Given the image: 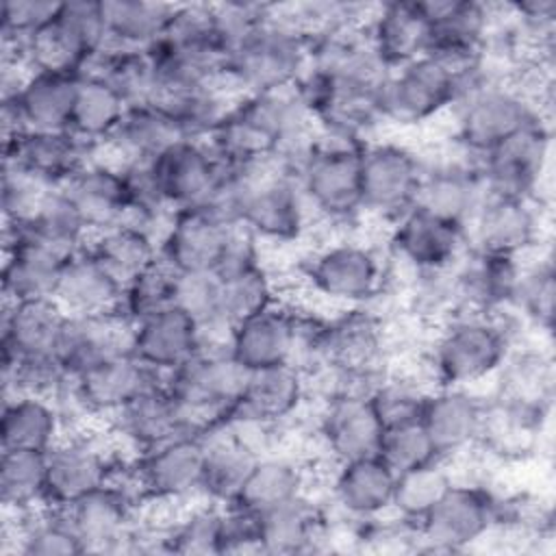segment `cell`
I'll return each instance as SVG.
<instances>
[{
  "label": "cell",
  "mask_w": 556,
  "mask_h": 556,
  "mask_svg": "<svg viewBox=\"0 0 556 556\" xmlns=\"http://www.w3.org/2000/svg\"><path fill=\"white\" fill-rule=\"evenodd\" d=\"M523 324L513 311H458L434 326L426 352L430 384L478 389L493 382L510 350L521 343Z\"/></svg>",
  "instance_id": "1"
},
{
  "label": "cell",
  "mask_w": 556,
  "mask_h": 556,
  "mask_svg": "<svg viewBox=\"0 0 556 556\" xmlns=\"http://www.w3.org/2000/svg\"><path fill=\"white\" fill-rule=\"evenodd\" d=\"M447 117L452 119L447 139L478 159L532 119L547 115L534 106L508 74L489 65L482 56V63L463 78Z\"/></svg>",
  "instance_id": "2"
},
{
  "label": "cell",
  "mask_w": 556,
  "mask_h": 556,
  "mask_svg": "<svg viewBox=\"0 0 556 556\" xmlns=\"http://www.w3.org/2000/svg\"><path fill=\"white\" fill-rule=\"evenodd\" d=\"M393 263L387 250L350 235L313 248L302 267V285L332 311L371 306L389 287Z\"/></svg>",
  "instance_id": "3"
},
{
  "label": "cell",
  "mask_w": 556,
  "mask_h": 556,
  "mask_svg": "<svg viewBox=\"0 0 556 556\" xmlns=\"http://www.w3.org/2000/svg\"><path fill=\"white\" fill-rule=\"evenodd\" d=\"M308 70V39L269 2L267 17L224 61L222 83L235 96L295 87Z\"/></svg>",
  "instance_id": "4"
},
{
  "label": "cell",
  "mask_w": 556,
  "mask_h": 556,
  "mask_svg": "<svg viewBox=\"0 0 556 556\" xmlns=\"http://www.w3.org/2000/svg\"><path fill=\"white\" fill-rule=\"evenodd\" d=\"M315 226L339 235L365 222L361 202V146L317 137L295 174Z\"/></svg>",
  "instance_id": "5"
},
{
  "label": "cell",
  "mask_w": 556,
  "mask_h": 556,
  "mask_svg": "<svg viewBox=\"0 0 556 556\" xmlns=\"http://www.w3.org/2000/svg\"><path fill=\"white\" fill-rule=\"evenodd\" d=\"M504 497L480 478L456 473L445 495L417 521V552H467L504 530Z\"/></svg>",
  "instance_id": "6"
},
{
  "label": "cell",
  "mask_w": 556,
  "mask_h": 556,
  "mask_svg": "<svg viewBox=\"0 0 556 556\" xmlns=\"http://www.w3.org/2000/svg\"><path fill=\"white\" fill-rule=\"evenodd\" d=\"M163 380L193 430L204 432L232 413L243 393L248 369L230 354L228 343H202Z\"/></svg>",
  "instance_id": "7"
},
{
  "label": "cell",
  "mask_w": 556,
  "mask_h": 556,
  "mask_svg": "<svg viewBox=\"0 0 556 556\" xmlns=\"http://www.w3.org/2000/svg\"><path fill=\"white\" fill-rule=\"evenodd\" d=\"M469 72H458L434 54L391 70L380 87L384 124L419 128L447 117L458 98L463 78Z\"/></svg>",
  "instance_id": "8"
},
{
  "label": "cell",
  "mask_w": 556,
  "mask_h": 556,
  "mask_svg": "<svg viewBox=\"0 0 556 556\" xmlns=\"http://www.w3.org/2000/svg\"><path fill=\"white\" fill-rule=\"evenodd\" d=\"M204 441L185 432L126 458L122 473L146 506L178 508L200 500Z\"/></svg>",
  "instance_id": "9"
},
{
  "label": "cell",
  "mask_w": 556,
  "mask_h": 556,
  "mask_svg": "<svg viewBox=\"0 0 556 556\" xmlns=\"http://www.w3.org/2000/svg\"><path fill=\"white\" fill-rule=\"evenodd\" d=\"M109 430L91 426L67 432L46 452V504L70 506L109 484L126 460Z\"/></svg>",
  "instance_id": "10"
},
{
  "label": "cell",
  "mask_w": 556,
  "mask_h": 556,
  "mask_svg": "<svg viewBox=\"0 0 556 556\" xmlns=\"http://www.w3.org/2000/svg\"><path fill=\"white\" fill-rule=\"evenodd\" d=\"M424 152L406 141L376 137L361 146V202L365 219L389 226L417 204Z\"/></svg>",
  "instance_id": "11"
},
{
  "label": "cell",
  "mask_w": 556,
  "mask_h": 556,
  "mask_svg": "<svg viewBox=\"0 0 556 556\" xmlns=\"http://www.w3.org/2000/svg\"><path fill=\"white\" fill-rule=\"evenodd\" d=\"M156 380L163 378L137 361L130 350L85 369L74 376L70 387L56 397L67 421V432L91 426L93 421L106 424Z\"/></svg>",
  "instance_id": "12"
},
{
  "label": "cell",
  "mask_w": 556,
  "mask_h": 556,
  "mask_svg": "<svg viewBox=\"0 0 556 556\" xmlns=\"http://www.w3.org/2000/svg\"><path fill=\"white\" fill-rule=\"evenodd\" d=\"M382 83H352L324 78L306 70L298 89L308 104L321 137L363 146L387 126L380 111Z\"/></svg>",
  "instance_id": "13"
},
{
  "label": "cell",
  "mask_w": 556,
  "mask_h": 556,
  "mask_svg": "<svg viewBox=\"0 0 556 556\" xmlns=\"http://www.w3.org/2000/svg\"><path fill=\"white\" fill-rule=\"evenodd\" d=\"M109 46L100 0H67L52 22L24 41L28 70L78 74L83 63Z\"/></svg>",
  "instance_id": "14"
},
{
  "label": "cell",
  "mask_w": 556,
  "mask_h": 556,
  "mask_svg": "<svg viewBox=\"0 0 556 556\" xmlns=\"http://www.w3.org/2000/svg\"><path fill=\"white\" fill-rule=\"evenodd\" d=\"M552 165V119L536 117L484 154L478 169L489 193L532 198L543 204Z\"/></svg>",
  "instance_id": "15"
},
{
  "label": "cell",
  "mask_w": 556,
  "mask_h": 556,
  "mask_svg": "<svg viewBox=\"0 0 556 556\" xmlns=\"http://www.w3.org/2000/svg\"><path fill=\"white\" fill-rule=\"evenodd\" d=\"M122 467L102 489L70 506H59L65 510L67 521L83 545V554L128 552L130 536L141 521L146 504L124 478Z\"/></svg>",
  "instance_id": "16"
},
{
  "label": "cell",
  "mask_w": 556,
  "mask_h": 556,
  "mask_svg": "<svg viewBox=\"0 0 556 556\" xmlns=\"http://www.w3.org/2000/svg\"><path fill=\"white\" fill-rule=\"evenodd\" d=\"M241 232V226L208 206L178 208L159 239V256L176 274L219 271Z\"/></svg>",
  "instance_id": "17"
},
{
  "label": "cell",
  "mask_w": 556,
  "mask_h": 556,
  "mask_svg": "<svg viewBox=\"0 0 556 556\" xmlns=\"http://www.w3.org/2000/svg\"><path fill=\"white\" fill-rule=\"evenodd\" d=\"M387 354L389 332L384 317L371 306L341 308L324 319L315 376L376 374L387 369Z\"/></svg>",
  "instance_id": "18"
},
{
  "label": "cell",
  "mask_w": 556,
  "mask_h": 556,
  "mask_svg": "<svg viewBox=\"0 0 556 556\" xmlns=\"http://www.w3.org/2000/svg\"><path fill=\"white\" fill-rule=\"evenodd\" d=\"M384 250L406 274L447 271L467 250L465 226L415 204L387 226Z\"/></svg>",
  "instance_id": "19"
},
{
  "label": "cell",
  "mask_w": 556,
  "mask_h": 556,
  "mask_svg": "<svg viewBox=\"0 0 556 556\" xmlns=\"http://www.w3.org/2000/svg\"><path fill=\"white\" fill-rule=\"evenodd\" d=\"M547 204L532 198L489 193L465 224L467 248L530 256L543 245Z\"/></svg>",
  "instance_id": "20"
},
{
  "label": "cell",
  "mask_w": 556,
  "mask_h": 556,
  "mask_svg": "<svg viewBox=\"0 0 556 556\" xmlns=\"http://www.w3.org/2000/svg\"><path fill=\"white\" fill-rule=\"evenodd\" d=\"M484 195L486 187L478 169V159L458 148L452 139L424 152V178L417 206L465 226Z\"/></svg>",
  "instance_id": "21"
},
{
  "label": "cell",
  "mask_w": 556,
  "mask_h": 556,
  "mask_svg": "<svg viewBox=\"0 0 556 556\" xmlns=\"http://www.w3.org/2000/svg\"><path fill=\"white\" fill-rule=\"evenodd\" d=\"M384 424L367 393H332L321 397L315 419V443L330 465L376 456Z\"/></svg>",
  "instance_id": "22"
},
{
  "label": "cell",
  "mask_w": 556,
  "mask_h": 556,
  "mask_svg": "<svg viewBox=\"0 0 556 556\" xmlns=\"http://www.w3.org/2000/svg\"><path fill=\"white\" fill-rule=\"evenodd\" d=\"M486 395L469 387L432 384L426 393L419 421L441 460L458 463L473 454L484 424Z\"/></svg>",
  "instance_id": "23"
},
{
  "label": "cell",
  "mask_w": 556,
  "mask_h": 556,
  "mask_svg": "<svg viewBox=\"0 0 556 556\" xmlns=\"http://www.w3.org/2000/svg\"><path fill=\"white\" fill-rule=\"evenodd\" d=\"M430 20V54L458 72L482 63V50L495 22L497 4L480 0H421Z\"/></svg>",
  "instance_id": "24"
},
{
  "label": "cell",
  "mask_w": 556,
  "mask_h": 556,
  "mask_svg": "<svg viewBox=\"0 0 556 556\" xmlns=\"http://www.w3.org/2000/svg\"><path fill=\"white\" fill-rule=\"evenodd\" d=\"M152 167L172 211L208 204L228 172L206 139L178 141L152 161Z\"/></svg>",
  "instance_id": "25"
},
{
  "label": "cell",
  "mask_w": 556,
  "mask_h": 556,
  "mask_svg": "<svg viewBox=\"0 0 556 556\" xmlns=\"http://www.w3.org/2000/svg\"><path fill=\"white\" fill-rule=\"evenodd\" d=\"M104 428L128 456L165 443L178 434L195 432L165 380L152 382L132 397Z\"/></svg>",
  "instance_id": "26"
},
{
  "label": "cell",
  "mask_w": 556,
  "mask_h": 556,
  "mask_svg": "<svg viewBox=\"0 0 556 556\" xmlns=\"http://www.w3.org/2000/svg\"><path fill=\"white\" fill-rule=\"evenodd\" d=\"M298 326L300 304L278 298L274 304L230 328L228 350L248 371L287 363L293 365Z\"/></svg>",
  "instance_id": "27"
},
{
  "label": "cell",
  "mask_w": 556,
  "mask_h": 556,
  "mask_svg": "<svg viewBox=\"0 0 556 556\" xmlns=\"http://www.w3.org/2000/svg\"><path fill=\"white\" fill-rule=\"evenodd\" d=\"M311 400L308 376L295 365H274L248 371L243 393L228 417L248 419L285 432Z\"/></svg>",
  "instance_id": "28"
},
{
  "label": "cell",
  "mask_w": 556,
  "mask_h": 556,
  "mask_svg": "<svg viewBox=\"0 0 556 556\" xmlns=\"http://www.w3.org/2000/svg\"><path fill=\"white\" fill-rule=\"evenodd\" d=\"M67 256L30 239L15 226H2V302L54 300L59 276Z\"/></svg>",
  "instance_id": "29"
},
{
  "label": "cell",
  "mask_w": 556,
  "mask_h": 556,
  "mask_svg": "<svg viewBox=\"0 0 556 556\" xmlns=\"http://www.w3.org/2000/svg\"><path fill=\"white\" fill-rule=\"evenodd\" d=\"M523 258L467 248L450 269L460 311L502 313L510 308Z\"/></svg>",
  "instance_id": "30"
},
{
  "label": "cell",
  "mask_w": 556,
  "mask_h": 556,
  "mask_svg": "<svg viewBox=\"0 0 556 556\" xmlns=\"http://www.w3.org/2000/svg\"><path fill=\"white\" fill-rule=\"evenodd\" d=\"M365 30L371 50L389 72L430 54L432 28L421 0L374 4Z\"/></svg>",
  "instance_id": "31"
},
{
  "label": "cell",
  "mask_w": 556,
  "mask_h": 556,
  "mask_svg": "<svg viewBox=\"0 0 556 556\" xmlns=\"http://www.w3.org/2000/svg\"><path fill=\"white\" fill-rule=\"evenodd\" d=\"M395 471L376 454L332 465L328 493L332 508L350 523L371 521L393 510Z\"/></svg>",
  "instance_id": "32"
},
{
  "label": "cell",
  "mask_w": 556,
  "mask_h": 556,
  "mask_svg": "<svg viewBox=\"0 0 556 556\" xmlns=\"http://www.w3.org/2000/svg\"><path fill=\"white\" fill-rule=\"evenodd\" d=\"M67 313L52 300L2 302L0 363L28 358H56Z\"/></svg>",
  "instance_id": "33"
},
{
  "label": "cell",
  "mask_w": 556,
  "mask_h": 556,
  "mask_svg": "<svg viewBox=\"0 0 556 556\" xmlns=\"http://www.w3.org/2000/svg\"><path fill=\"white\" fill-rule=\"evenodd\" d=\"M202 345L200 326L176 304L130 326L128 350L156 376L165 378Z\"/></svg>",
  "instance_id": "34"
},
{
  "label": "cell",
  "mask_w": 556,
  "mask_h": 556,
  "mask_svg": "<svg viewBox=\"0 0 556 556\" xmlns=\"http://www.w3.org/2000/svg\"><path fill=\"white\" fill-rule=\"evenodd\" d=\"M59 187L85 219L91 237L124 219L128 198L122 167L104 152L85 163Z\"/></svg>",
  "instance_id": "35"
},
{
  "label": "cell",
  "mask_w": 556,
  "mask_h": 556,
  "mask_svg": "<svg viewBox=\"0 0 556 556\" xmlns=\"http://www.w3.org/2000/svg\"><path fill=\"white\" fill-rule=\"evenodd\" d=\"M98 154L100 150L78 139L72 130H26L2 146V161L20 165L54 187L63 185Z\"/></svg>",
  "instance_id": "36"
},
{
  "label": "cell",
  "mask_w": 556,
  "mask_h": 556,
  "mask_svg": "<svg viewBox=\"0 0 556 556\" xmlns=\"http://www.w3.org/2000/svg\"><path fill=\"white\" fill-rule=\"evenodd\" d=\"M200 434L204 441L200 500L228 506L237 500L248 473L263 454L226 421H219Z\"/></svg>",
  "instance_id": "37"
},
{
  "label": "cell",
  "mask_w": 556,
  "mask_h": 556,
  "mask_svg": "<svg viewBox=\"0 0 556 556\" xmlns=\"http://www.w3.org/2000/svg\"><path fill=\"white\" fill-rule=\"evenodd\" d=\"M261 554H304L321 549L330 539V521L326 510L311 493L258 513Z\"/></svg>",
  "instance_id": "38"
},
{
  "label": "cell",
  "mask_w": 556,
  "mask_h": 556,
  "mask_svg": "<svg viewBox=\"0 0 556 556\" xmlns=\"http://www.w3.org/2000/svg\"><path fill=\"white\" fill-rule=\"evenodd\" d=\"M130 326L117 313L67 315L56 358L70 378L128 350Z\"/></svg>",
  "instance_id": "39"
},
{
  "label": "cell",
  "mask_w": 556,
  "mask_h": 556,
  "mask_svg": "<svg viewBox=\"0 0 556 556\" xmlns=\"http://www.w3.org/2000/svg\"><path fill=\"white\" fill-rule=\"evenodd\" d=\"M124 285L85 245L65 258L54 302L67 315L115 313Z\"/></svg>",
  "instance_id": "40"
},
{
  "label": "cell",
  "mask_w": 556,
  "mask_h": 556,
  "mask_svg": "<svg viewBox=\"0 0 556 556\" xmlns=\"http://www.w3.org/2000/svg\"><path fill=\"white\" fill-rule=\"evenodd\" d=\"M67 434L56 400L41 395L2 397L0 450L50 452Z\"/></svg>",
  "instance_id": "41"
},
{
  "label": "cell",
  "mask_w": 556,
  "mask_h": 556,
  "mask_svg": "<svg viewBox=\"0 0 556 556\" xmlns=\"http://www.w3.org/2000/svg\"><path fill=\"white\" fill-rule=\"evenodd\" d=\"M306 493H311L308 463L278 447L258 456L232 504L258 515Z\"/></svg>",
  "instance_id": "42"
},
{
  "label": "cell",
  "mask_w": 556,
  "mask_h": 556,
  "mask_svg": "<svg viewBox=\"0 0 556 556\" xmlns=\"http://www.w3.org/2000/svg\"><path fill=\"white\" fill-rule=\"evenodd\" d=\"M182 139L187 137L165 109L137 104L128 106L102 152L115 163H152Z\"/></svg>",
  "instance_id": "43"
},
{
  "label": "cell",
  "mask_w": 556,
  "mask_h": 556,
  "mask_svg": "<svg viewBox=\"0 0 556 556\" xmlns=\"http://www.w3.org/2000/svg\"><path fill=\"white\" fill-rule=\"evenodd\" d=\"M219 276V311L222 321L230 330L241 319L263 311L280 298L278 280L265 263L263 254L245 256L228 263Z\"/></svg>",
  "instance_id": "44"
},
{
  "label": "cell",
  "mask_w": 556,
  "mask_h": 556,
  "mask_svg": "<svg viewBox=\"0 0 556 556\" xmlns=\"http://www.w3.org/2000/svg\"><path fill=\"white\" fill-rule=\"evenodd\" d=\"M78 76L28 70L13 98L28 130H70Z\"/></svg>",
  "instance_id": "45"
},
{
  "label": "cell",
  "mask_w": 556,
  "mask_h": 556,
  "mask_svg": "<svg viewBox=\"0 0 556 556\" xmlns=\"http://www.w3.org/2000/svg\"><path fill=\"white\" fill-rule=\"evenodd\" d=\"M493 382L495 389L491 393L504 400L552 410L554 361L549 350L523 341L517 343Z\"/></svg>",
  "instance_id": "46"
},
{
  "label": "cell",
  "mask_w": 556,
  "mask_h": 556,
  "mask_svg": "<svg viewBox=\"0 0 556 556\" xmlns=\"http://www.w3.org/2000/svg\"><path fill=\"white\" fill-rule=\"evenodd\" d=\"M235 98L222 80H215L163 91L154 104L176 119L187 139H208L228 115Z\"/></svg>",
  "instance_id": "47"
},
{
  "label": "cell",
  "mask_w": 556,
  "mask_h": 556,
  "mask_svg": "<svg viewBox=\"0 0 556 556\" xmlns=\"http://www.w3.org/2000/svg\"><path fill=\"white\" fill-rule=\"evenodd\" d=\"M109 46L148 50L167 30L176 2L100 0Z\"/></svg>",
  "instance_id": "48"
},
{
  "label": "cell",
  "mask_w": 556,
  "mask_h": 556,
  "mask_svg": "<svg viewBox=\"0 0 556 556\" xmlns=\"http://www.w3.org/2000/svg\"><path fill=\"white\" fill-rule=\"evenodd\" d=\"M556 271L549 252H532L523 256L521 274L515 287L510 308L526 330L549 337L554 328Z\"/></svg>",
  "instance_id": "49"
},
{
  "label": "cell",
  "mask_w": 556,
  "mask_h": 556,
  "mask_svg": "<svg viewBox=\"0 0 556 556\" xmlns=\"http://www.w3.org/2000/svg\"><path fill=\"white\" fill-rule=\"evenodd\" d=\"M2 226H15L30 239L56 250L63 256H72L74 252L83 250L91 239L85 219L61 187H54L46 195V200L28 222Z\"/></svg>",
  "instance_id": "50"
},
{
  "label": "cell",
  "mask_w": 556,
  "mask_h": 556,
  "mask_svg": "<svg viewBox=\"0 0 556 556\" xmlns=\"http://www.w3.org/2000/svg\"><path fill=\"white\" fill-rule=\"evenodd\" d=\"M126 111L128 104L106 83L78 78L70 130L78 139L102 152Z\"/></svg>",
  "instance_id": "51"
},
{
  "label": "cell",
  "mask_w": 556,
  "mask_h": 556,
  "mask_svg": "<svg viewBox=\"0 0 556 556\" xmlns=\"http://www.w3.org/2000/svg\"><path fill=\"white\" fill-rule=\"evenodd\" d=\"M87 245L122 285L159 261V239L128 224L93 235Z\"/></svg>",
  "instance_id": "52"
},
{
  "label": "cell",
  "mask_w": 556,
  "mask_h": 556,
  "mask_svg": "<svg viewBox=\"0 0 556 556\" xmlns=\"http://www.w3.org/2000/svg\"><path fill=\"white\" fill-rule=\"evenodd\" d=\"M2 513H28L46 504V452L0 450Z\"/></svg>",
  "instance_id": "53"
},
{
  "label": "cell",
  "mask_w": 556,
  "mask_h": 556,
  "mask_svg": "<svg viewBox=\"0 0 556 556\" xmlns=\"http://www.w3.org/2000/svg\"><path fill=\"white\" fill-rule=\"evenodd\" d=\"M456 480V465L450 460H430L419 467L395 473L393 515L417 526V521L445 495Z\"/></svg>",
  "instance_id": "54"
},
{
  "label": "cell",
  "mask_w": 556,
  "mask_h": 556,
  "mask_svg": "<svg viewBox=\"0 0 556 556\" xmlns=\"http://www.w3.org/2000/svg\"><path fill=\"white\" fill-rule=\"evenodd\" d=\"M222 506L206 500L172 508L167 515L169 554H222Z\"/></svg>",
  "instance_id": "55"
},
{
  "label": "cell",
  "mask_w": 556,
  "mask_h": 556,
  "mask_svg": "<svg viewBox=\"0 0 556 556\" xmlns=\"http://www.w3.org/2000/svg\"><path fill=\"white\" fill-rule=\"evenodd\" d=\"M176 278L178 274L159 256L154 265H150L146 271H141L124 285L115 313L128 326H132L146 317H152L174 306Z\"/></svg>",
  "instance_id": "56"
},
{
  "label": "cell",
  "mask_w": 556,
  "mask_h": 556,
  "mask_svg": "<svg viewBox=\"0 0 556 556\" xmlns=\"http://www.w3.org/2000/svg\"><path fill=\"white\" fill-rule=\"evenodd\" d=\"M430 387V382H424L415 374L387 369L369 391V400L384 428H389L417 421Z\"/></svg>",
  "instance_id": "57"
},
{
  "label": "cell",
  "mask_w": 556,
  "mask_h": 556,
  "mask_svg": "<svg viewBox=\"0 0 556 556\" xmlns=\"http://www.w3.org/2000/svg\"><path fill=\"white\" fill-rule=\"evenodd\" d=\"M52 189L54 185L46 182L33 172L15 163L2 161V182H0L2 224L28 222Z\"/></svg>",
  "instance_id": "58"
},
{
  "label": "cell",
  "mask_w": 556,
  "mask_h": 556,
  "mask_svg": "<svg viewBox=\"0 0 556 556\" xmlns=\"http://www.w3.org/2000/svg\"><path fill=\"white\" fill-rule=\"evenodd\" d=\"M378 456L395 471H406L419 467L424 463L437 460V452L421 421H406L397 426H389L382 432Z\"/></svg>",
  "instance_id": "59"
},
{
  "label": "cell",
  "mask_w": 556,
  "mask_h": 556,
  "mask_svg": "<svg viewBox=\"0 0 556 556\" xmlns=\"http://www.w3.org/2000/svg\"><path fill=\"white\" fill-rule=\"evenodd\" d=\"M213 30L226 52L235 50L269 13V2H243V0H228V2H208Z\"/></svg>",
  "instance_id": "60"
},
{
  "label": "cell",
  "mask_w": 556,
  "mask_h": 556,
  "mask_svg": "<svg viewBox=\"0 0 556 556\" xmlns=\"http://www.w3.org/2000/svg\"><path fill=\"white\" fill-rule=\"evenodd\" d=\"M59 4L52 0H4L0 7V37L26 41L54 20Z\"/></svg>",
  "instance_id": "61"
}]
</instances>
